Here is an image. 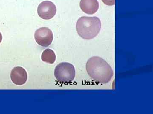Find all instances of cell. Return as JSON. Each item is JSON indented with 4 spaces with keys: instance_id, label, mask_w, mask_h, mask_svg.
<instances>
[{
    "instance_id": "1",
    "label": "cell",
    "mask_w": 153,
    "mask_h": 114,
    "mask_svg": "<svg viewBox=\"0 0 153 114\" xmlns=\"http://www.w3.org/2000/svg\"><path fill=\"white\" fill-rule=\"evenodd\" d=\"M86 69L91 79L101 84L110 81L114 75L113 71L106 61L94 56L90 58L86 64Z\"/></svg>"
},
{
    "instance_id": "2",
    "label": "cell",
    "mask_w": 153,
    "mask_h": 114,
    "mask_svg": "<svg viewBox=\"0 0 153 114\" xmlns=\"http://www.w3.org/2000/svg\"><path fill=\"white\" fill-rule=\"evenodd\" d=\"M101 28L100 19L96 17H82L76 24V31L82 39L90 40L98 34Z\"/></svg>"
},
{
    "instance_id": "3",
    "label": "cell",
    "mask_w": 153,
    "mask_h": 114,
    "mask_svg": "<svg viewBox=\"0 0 153 114\" xmlns=\"http://www.w3.org/2000/svg\"><path fill=\"white\" fill-rule=\"evenodd\" d=\"M54 74L57 81L64 83H71L75 78V68L70 63H60L55 68Z\"/></svg>"
},
{
    "instance_id": "4",
    "label": "cell",
    "mask_w": 153,
    "mask_h": 114,
    "mask_svg": "<svg viewBox=\"0 0 153 114\" xmlns=\"http://www.w3.org/2000/svg\"><path fill=\"white\" fill-rule=\"evenodd\" d=\"M35 39L36 42L42 47L49 46L53 40L52 31L47 27H42L38 29L35 34Z\"/></svg>"
},
{
    "instance_id": "5",
    "label": "cell",
    "mask_w": 153,
    "mask_h": 114,
    "mask_svg": "<svg viewBox=\"0 0 153 114\" xmlns=\"http://www.w3.org/2000/svg\"><path fill=\"white\" fill-rule=\"evenodd\" d=\"M57 12L56 6L50 1H44L38 6L37 12L39 16L44 20H50L55 16Z\"/></svg>"
},
{
    "instance_id": "6",
    "label": "cell",
    "mask_w": 153,
    "mask_h": 114,
    "mask_svg": "<svg viewBox=\"0 0 153 114\" xmlns=\"http://www.w3.org/2000/svg\"><path fill=\"white\" fill-rule=\"evenodd\" d=\"M11 80L13 83L17 86L25 84L27 80V74L24 68L16 67L11 72Z\"/></svg>"
},
{
    "instance_id": "7",
    "label": "cell",
    "mask_w": 153,
    "mask_h": 114,
    "mask_svg": "<svg viewBox=\"0 0 153 114\" xmlns=\"http://www.w3.org/2000/svg\"><path fill=\"white\" fill-rule=\"evenodd\" d=\"M79 6L85 13L93 15L98 10L99 4L97 0H81Z\"/></svg>"
},
{
    "instance_id": "8",
    "label": "cell",
    "mask_w": 153,
    "mask_h": 114,
    "mask_svg": "<svg viewBox=\"0 0 153 114\" xmlns=\"http://www.w3.org/2000/svg\"><path fill=\"white\" fill-rule=\"evenodd\" d=\"M41 58L43 62L52 64L56 61V55L52 50L47 49L42 53Z\"/></svg>"
},
{
    "instance_id": "9",
    "label": "cell",
    "mask_w": 153,
    "mask_h": 114,
    "mask_svg": "<svg viewBox=\"0 0 153 114\" xmlns=\"http://www.w3.org/2000/svg\"><path fill=\"white\" fill-rule=\"evenodd\" d=\"M102 1L108 6H114L115 4V0H102Z\"/></svg>"
},
{
    "instance_id": "10",
    "label": "cell",
    "mask_w": 153,
    "mask_h": 114,
    "mask_svg": "<svg viewBox=\"0 0 153 114\" xmlns=\"http://www.w3.org/2000/svg\"><path fill=\"white\" fill-rule=\"evenodd\" d=\"M2 40V36L1 34L0 33V43L1 42Z\"/></svg>"
}]
</instances>
